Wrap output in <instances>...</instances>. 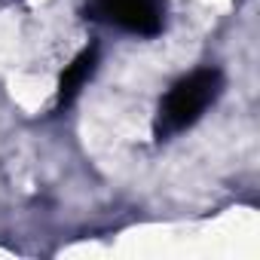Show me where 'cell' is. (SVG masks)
<instances>
[{
    "label": "cell",
    "mask_w": 260,
    "mask_h": 260,
    "mask_svg": "<svg viewBox=\"0 0 260 260\" xmlns=\"http://www.w3.org/2000/svg\"><path fill=\"white\" fill-rule=\"evenodd\" d=\"M95 10L122 31L141 37H153L162 28V10L156 0H95Z\"/></svg>",
    "instance_id": "cell-2"
},
{
    "label": "cell",
    "mask_w": 260,
    "mask_h": 260,
    "mask_svg": "<svg viewBox=\"0 0 260 260\" xmlns=\"http://www.w3.org/2000/svg\"><path fill=\"white\" fill-rule=\"evenodd\" d=\"M223 77L217 68H202L190 77H184L181 83L172 86V92L162 98L159 104V116H156V132L159 135H175L181 128L193 125L202 110L220 95Z\"/></svg>",
    "instance_id": "cell-1"
},
{
    "label": "cell",
    "mask_w": 260,
    "mask_h": 260,
    "mask_svg": "<svg viewBox=\"0 0 260 260\" xmlns=\"http://www.w3.org/2000/svg\"><path fill=\"white\" fill-rule=\"evenodd\" d=\"M95 55H98V49L92 46V49H83V52L68 64V71L61 74V83H58L61 101H71V98L83 89V83L92 77V71H95Z\"/></svg>",
    "instance_id": "cell-3"
}]
</instances>
